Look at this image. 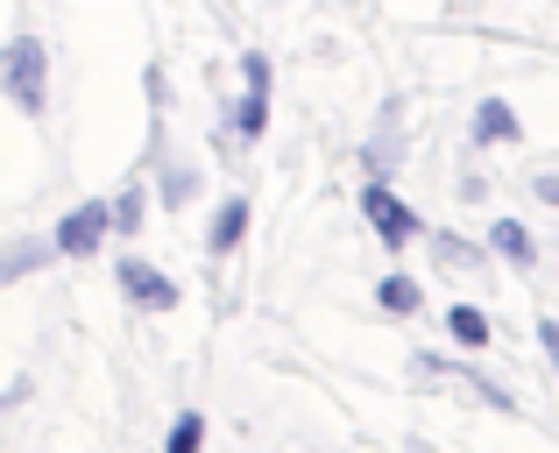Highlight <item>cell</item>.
Instances as JSON below:
<instances>
[{
	"label": "cell",
	"instance_id": "cell-1",
	"mask_svg": "<svg viewBox=\"0 0 559 453\" xmlns=\"http://www.w3.org/2000/svg\"><path fill=\"white\" fill-rule=\"evenodd\" d=\"M0 93L14 99V114H28V121H43V107H50V50H43V36H8V50H0Z\"/></svg>",
	"mask_w": 559,
	"mask_h": 453
},
{
	"label": "cell",
	"instance_id": "cell-2",
	"mask_svg": "<svg viewBox=\"0 0 559 453\" xmlns=\"http://www.w3.org/2000/svg\"><path fill=\"white\" fill-rule=\"evenodd\" d=\"M107 234H114V213H107V199H85V206H71L64 220H57L50 248H57L64 262H93L99 248H107Z\"/></svg>",
	"mask_w": 559,
	"mask_h": 453
},
{
	"label": "cell",
	"instance_id": "cell-3",
	"mask_svg": "<svg viewBox=\"0 0 559 453\" xmlns=\"http://www.w3.org/2000/svg\"><path fill=\"white\" fill-rule=\"evenodd\" d=\"M361 220L376 227V241L390 248V255H404V248L425 234V220H418V213H411L404 199L390 192V184H361Z\"/></svg>",
	"mask_w": 559,
	"mask_h": 453
},
{
	"label": "cell",
	"instance_id": "cell-4",
	"mask_svg": "<svg viewBox=\"0 0 559 453\" xmlns=\"http://www.w3.org/2000/svg\"><path fill=\"white\" fill-rule=\"evenodd\" d=\"M114 284H121V298L135 305V312H178V298H185V290L142 255H121V276H114Z\"/></svg>",
	"mask_w": 559,
	"mask_h": 453
},
{
	"label": "cell",
	"instance_id": "cell-5",
	"mask_svg": "<svg viewBox=\"0 0 559 453\" xmlns=\"http://www.w3.org/2000/svg\"><path fill=\"white\" fill-rule=\"evenodd\" d=\"M241 234H248V199L241 192H227V199H219V206H213V227H205V255H234V248H241Z\"/></svg>",
	"mask_w": 559,
	"mask_h": 453
},
{
	"label": "cell",
	"instance_id": "cell-6",
	"mask_svg": "<svg viewBox=\"0 0 559 453\" xmlns=\"http://www.w3.org/2000/svg\"><path fill=\"white\" fill-rule=\"evenodd\" d=\"M447 341L461 347V355H481V347L496 341L489 312H481V305H453V312H447Z\"/></svg>",
	"mask_w": 559,
	"mask_h": 453
},
{
	"label": "cell",
	"instance_id": "cell-7",
	"mask_svg": "<svg viewBox=\"0 0 559 453\" xmlns=\"http://www.w3.org/2000/svg\"><path fill=\"white\" fill-rule=\"evenodd\" d=\"M376 305H382L390 319H418V312H425V284H418V276H404V270H390V276L376 284Z\"/></svg>",
	"mask_w": 559,
	"mask_h": 453
},
{
	"label": "cell",
	"instance_id": "cell-8",
	"mask_svg": "<svg viewBox=\"0 0 559 453\" xmlns=\"http://www.w3.org/2000/svg\"><path fill=\"white\" fill-rule=\"evenodd\" d=\"M489 248L510 262V270H532V262H538V241H532V227H518V220H496V227H489Z\"/></svg>",
	"mask_w": 559,
	"mask_h": 453
},
{
	"label": "cell",
	"instance_id": "cell-9",
	"mask_svg": "<svg viewBox=\"0 0 559 453\" xmlns=\"http://www.w3.org/2000/svg\"><path fill=\"white\" fill-rule=\"evenodd\" d=\"M50 255H57L50 241H14V248H0V284H22V276L50 270Z\"/></svg>",
	"mask_w": 559,
	"mask_h": 453
},
{
	"label": "cell",
	"instance_id": "cell-10",
	"mask_svg": "<svg viewBox=\"0 0 559 453\" xmlns=\"http://www.w3.org/2000/svg\"><path fill=\"white\" fill-rule=\"evenodd\" d=\"M107 213H114V234H142V213H150V184L128 178V184H121V199H107Z\"/></svg>",
	"mask_w": 559,
	"mask_h": 453
},
{
	"label": "cell",
	"instance_id": "cell-11",
	"mask_svg": "<svg viewBox=\"0 0 559 453\" xmlns=\"http://www.w3.org/2000/svg\"><path fill=\"white\" fill-rule=\"evenodd\" d=\"M524 128H518V114L503 107V99H481L475 107V142H518Z\"/></svg>",
	"mask_w": 559,
	"mask_h": 453
},
{
	"label": "cell",
	"instance_id": "cell-12",
	"mask_svg": "<svg viewBox=\"0 0 559 453\" xmlns=\"http://www.w3.org/2000/svg\"><path fill=\"white\" fill-rule=\"evenodd\" d=\"M234 142H262V128H270V93H241V107H234Z\"/></svg>",
	"mask_w": 559,
	"mask_h": 453
},
{
	"label": "cell",
	"instance_id": "cell-13",
	"mask_svg": "<svg viewBox=\"0 0 559 453\" xmlns=\"http://www.w3.org/2000/svg\"><path fill=\"white\" fill-rule=\"evenodd\" d=\"M191 192H199V170H191V164H164V170H156V199H164L170 213H178Z\"/></svg>",
	"mask_w": 559,
	"mask_h": 453
},
{
	"label": "cell",
	"instance_id": "cell-14",
	"mask_svg": "<svg viewBox=\"0 0 559 453\" xmlns=\"http://www.w3.org/2000/svg\"><path fill=\"white\" fill-rule=\"evenodd\" d=\"M432 255L447 262V270H481V262H489V248H467L461 234H432Z\"/></svg>",
	"mask_w": 559,
	"mask_h": 453
},
{
	"label": "cell",
	"instance_id": "cell-15",
	"mask_svg": "<svg viewBox=\"0 0 559 453\" xmlns=\"http://www.w3.org/2000/svg\"><path fill=\"white\" fill-rule=\"evenodd\" d=\"M164 453H205V418H199V412H178V426H170Z\"/></svg>",
	"mask_w": 559,
	"mask_h": 453
},
{
	"label": "cell",
	"instance_id": "cell-16",
	"mask_svg": "<svg viewBox=\"0 0 559 453\" xmlns=\"http://www.w3.org/2000/svg\"><path fill=\"white\" fill-rule=\"evenodd\" d=\"M241 93H270V57H262V50L241 57Z\"/></svg>",
	"mask_w": 559,
	"mask_h": 453
},
{
	"label": "cell",
	"instance_id": "cell-17",
	"mask_svg": "<svg viewBox=\"0 0 559 453\" xmlns=\"http://www.w3.org/2000/svg\"><path fill=\"white\" fill-rule=\"evenodd\" d=\"M538 341H546V361L559 369V319H546V326H538Z\"/></svg>",
	"mask_w": 559,
	"mask_h": 453
},
{
	"label": "cell",
	"instance_id": "cell-18",
	"mask_svg": "<svg viewBox=\"0 0 559 453\" xmlns=\"http://www.w3.org/2000/svg\"><path fill=\"white\" fill-rule=\"evenodd\" d=\"M532 192L546 199V206H559V178H532Z\"/></svg>",
	"mask_w": 559,
	"mask_h": 453
}]
</instances>
